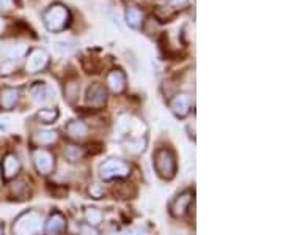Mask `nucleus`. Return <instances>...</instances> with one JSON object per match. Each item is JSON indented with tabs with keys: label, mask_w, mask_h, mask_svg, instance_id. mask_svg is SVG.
<instances>
[{
	"label": "nucleus",
	"mask_w": 283,
	"mask_h": 235,
	"mask_svg": "<svg viewBox=\"0 0 283 235\" xmlns=\"http://www.w3.org/2000/svg\"><path fill=\"white\" fill-rule=\"evenodd\" d=\"M0 49H2V47H0Z\"/></svg>",
	"instance_id": "72a5a7b5"
},
{
	"label": "nucleus",
	"mask_w": 283,
	"mask_h": 235,
	"mask_svg": "<svg viewBox=\"0 0 283 235\" xmlns=\"http://www.w3.org/2000/svg\"><path fill=\"white\" fill-rule=\"evenodd\" d=\"M30 95H32V98L36 103H46L50 100L52 90H50L44 82H36L32 85V89H30Z\"/></svg>",
	"instance_id": "dca6fc26"
},
{
	"label": "nucleus",
	"mask_w": 283,
	"mask_h": 235,
	"mask_svg": "<svg viewBox=\"0 0 283 235\" xmlns=\"http://www.w3.org/2000/svg\"><path fill=\"white\" fill-rule=\"evenodd\" d=\"M189 0H168V5L170 6H175V8H179V6H184Z\"/></svg>",
	"instance_id": "c85d7f7f"
},
{
	"label": "nucleus",
	"mask_w": 283,
	"mask_h": 235,
	"mask_svg": "<svg viewBox=\"0 0 283 235\" xmlns=\"http://www.w3.org/2000/svg\"><path fill=\"white\" fill-rule=\"evenodd\" d=\"M190 106H192V100L187 93H176L170 100V109L178 119H184L190 112Z\"/></svg>",
	"instance_id": "1a4fd4ad"
},
{
	"label": "nucleus",
	"mask_w": 283,
	"mask_h": 235,
	"mask_svg": "<svg viewBox=\"0 0 283 235\" xmlns=\"http://www.w3.org/2000/svg\"><path fill=\"white\" fill-rule=\"evenodd\" d=\"M0 185H2V172H0Z\"/></svg>",
	"instance_id": "473e14b6"
},
{
	"label": "nucleus",
	"mask_w": 283,
	"mask_h": 235,
	"mask_svg": "<svg viewBox=\"0 0 283 235\" xmlns=\"http://www.w3.org/2000/svg\"><path fill=\"white\" fill-rule=\"evenodd\" d=\"M25 52H27V46L25 44H17V46L14 44L9 49H6L5 55L8 57L6 60H17V58H21L22 55H25Z\"/></svg>",
	"instance_id": "5701e85b"
},
{
	"label": "nucleus",
	"mask_w": 283,
	"mask_h": 235,
	"mask_svg": "<svg viewBox=\"0 0 283 235\" xmlns=\"http://www.w3.org/2000/svg\"><path fill=\"white\" fill-rule=\"evenodd\" d=\"M153 166L162 180H171L176 175V156L168 147H159L154 152Z\"/></svg>",
	"instance_id": "f257e3e1"
},
{
	"label": "nucleus",
	"mask_w": 283,
	"mask_h": 235,
	"mask_svg": "<svg viewBox=\"0 0 283 235\" xmlns=\"http://www.w3.org/2000/svg\"><path fill=\"white\" fill-rule=\"evenodd\" d=\"M88 194L92 196L93 199H101L104 196V188L101 187L99 183H92V185H90V188H88Z\"/></svg>",
	"instance_id": "393cba45"
},
{
	"label": "nucleus",
	"mask_w": 283,
	"mask_h": 235,
	"mask_svg": "<svg viewBox=\"0 0 283 235\" xmlns=\"http://www.w3.org/2000/svg\"><path fill=\"white\" fill-rule=\"evenodd\" d=\"M9 191H11V196L14 199H21V201L28 199V196H30V188L24 180L13 182V185L9 187Z\"/></svg>",
	"instance_id": "6ab92c4d"
},
{
	"label": "nucleus",
	"mask_w": 283,
	"mask_h": 235,
	"mask_svg": "<svg viewBox=\"0 0 283 235\" xmlns=\"http://www.w3.org/2000/svg\"><path fill=\"white\" fill-rule=\"evenodd\" d=\"M58 117H60V112L57 107H44V109H39L36 114V119L44 125L55 123Z\"/></svg>",
	"instance_id": "a211bd4d"
},
{
	"label": "nucleus",
	"mask_w": 283,
	"mask_h": 235,
	"mask_svg": "<svg viewBox=\"0 0 283 235\" xmlns=\"http://www.w3.org/2000/svg\"><path fill=\"white\" fill-rule=\"evenodd\" d=\"M19 96H21V90L13 89V87H6L2 92H0V106L5 111H11L13 107L17 104Z\"/></svg>",
	"instance_id": "4468645a"
},
{
	"label": "nucleus",
	"mask_w": 283,
	"mask_h": 235,
	"mask_svg": "<svg viewBox=\"0 0 283 235\" xmlns=\"http://www.w3.org/2000/svg\"><path fill=\"white\" fill-rule=\"evenodd\" d=\"M54 46L57 49V52H60V54H71L76 49L74 41H57Z\"/></svg>",
	"instance_id": "b1692460"
},
{
	"label": "nucleus",
	"mask_w": 283,
	"mask_h": 235,
	"mask_svg": "<svg viewBox=\"0 0 283 235\" xmlns=\"http://www.w3.org/2000/svg\"><path fill=\"white\" fill-rule=\"evenodd\" d=\"M126 22L131 28H140L143 25V13L140 11L139 6H128Z\"/></svg>",
	"instance_id": "f3484780"
},
{
	"label": "nucleus",
	"mask_w": 283,
	"mask_h": 235,
	"mask_svg": "<svg viewBox=\"0 0 283 235\" xmlns=\"http://www.w3.org/2000/svg\"><path fill=\"white\" fill-rule=\"evenodd\" d=\"M192 201H194V194H192L190 191H183V193H179L176 198L170 202V215L171 217H175V218H181V217H184V215L187 213L189 207H190V204Z\"/></svg>",
	"instance_id": "0eeeda50"
},
{
	"label": "nucleus",
	"mask_w": 283,
	"mask_h": 235,
	"mask_svg": "<svg viewBox=\"0 0 283 235\" xmlns=\"http://www.w3.org/2000/svg\"><path fill=\"white\" fill-rule=\"evenodd\" d=\"M107 101V89L103 84H92L87 90V103L93 107H101L104 106Z\"/></svg>",
	"instance_id": "9d476101"
},
{
	"label": "nucleus",
	"mask_w": 283,
	"mask_h": 235,
	"mask_svg": "<svg viewBox=\"0 0 283 235\" xmlns=\"http://www.w3.org/2000/svg\"><path fill=\"white\" fill-rule=\"evenodd\" d=\"M79 90H80V87H79V82L77 81H68L66 85H65V98H66V101L73 104L77 98H79Z\"/></svg>",
	"instance_id": "4be33fe9"
},
{
	"label": "nucleus",
	"mask_w": 283,
	"mask_h": 235,
	"mask_svg": "<svg viewBox=\"0 0 283 235\" xmlns=\"http://www.w3.org/2000/svg\"><path fill=\"white\" fill-rule=\"evenodd\" d=\"M120 235H146V232L143 229H139V228H133V229H129L123 234H120Z\"/></svg>",
	"instance_id": "cd10ccee"
},
{
	"label": "nucleus",
	"mask_w": 283,
	"mask_h": 235,
	"mask_svg": "<svg viewBox=\"0 0 283 235\" xmlns=\"http://www.w3.org/2000/svg\"><path fill=\"white\" fill-rule=\"evenodd\" d=\"M43 229V217L35 210L21 213L13 223L14 235H39Z\"/></svg>",
	"instance_id": "f03ea898"
},
{
	"label": "nucleus",
	"mask_w": 283,
	"mask_h": 235,
	"mask_svg": "<svg viewBox=\"0 0 283 235\" xmlns=\"http://www.w3.org/2000/svg\"><path fill=\"white\" fill-rule=\"evenodd\" d=\"M58 141V134L55 131L50 130H43V131H36L32 134V144L38 149H43V147L52 145Z\"/></svg>",
	"instance_id": "2eb2a0df"
},
{
	"label": "nucleus",
	"mask_w": 283,
	"mask_h": 235,
	"mask_svg": "<svg viewBox=\"0 0 283 235\" xmlns=\"http://www.w3.org/2000/svg\"><path fill=\"white\" fill-rule=\"evenodd\" d=\"M49 63V54L44 49H33L32 52L28 54L27 62H25V73L28 74H35L43 71Z\"/></svg>",
	"instance_id": "423d86ee"
},
{
	"label": "nucleus",
	"mask_w": 283,
	"mask_h": 235,
	"mask_svg": "<svg viewBox=\"0 0 283 235\" xmlns=\"http://www.w3.org/2000/svg\"><path fill=\"white\" fill-rule=\"evenodd\" d=\"M79 234L80 235H99V231L95 226H90L87 223H82L79 226Z\"/></svg>",
	"instance_id": "a878e982"
},
{
	"label": "nucleus",
	"mask_w": 283,
	"mask_h": 235,
	"mask_svg": "<svg viewBox=\"0 0 283 235\" xmlns=\"http://www.w3.org/2000/svg\"><path fill=\"white\" fill-rule=\"evenodd\" d=\"M33 166L39 175H49L55 169V158L54 155L46 149H35L32 152Z\"/></svg>",
	"instance_id": "39448f33"
},
{
	"label": "nucleus",
	"mask_w": 283,
	"mask_h": 235,
	"mask_svg": "<svg viewBox=\"0 0 283 235\" xmlns=\"http://www.w3.org/2000/svg\"><path fill=\"white\" fill-rule=\"evenodd\" d=\"M43 228L46 235H62L66 229V218L60 212H55L47 218Z\"/></svg>",
	"instance_id": "9b49d317"
},
{
	"label": "nucleus",
	"mask_w": 283,
	"mask_h": 235,
	"mask_svg": "<svg viewBox=\"0 0 283 235\" xmlns=\"http://www.w3.org/2000/svg\"><path fill=\"white\" fill-rule=\"evenodd\" d=\"M16 62H17V60H6L2 66H0V73H2V74H9V73H13V71L16 70V66H17Z\"/></svg>",
	"instance_id": "bb28decb"
},
{
	"label": "nucleus",
	"mask_w": 283,
	"mask_h": 235,
	"mask_svg": "<svg viewBox=\"0 0 283 235\" xmlns=\"http://www.w3.org/2000/svg\"><path fill=\"white\" fill-rule=\"evenodd\" d=\"M65 133L71 139L82 141L88 136V125L82 120H71L65 126Z\"/></svg>",
	"instance_id": "f8f14e48"
},
{
	"label": "nucleus",
	"mask_w": 283,
	"mask_h": 235,
	"mask_svg": "<svg viewBox=\"0 0 283 235\" xmlns=\"http://www.w3.org/2000/svg\"><path fill=\"white\" fill-rule=\"evenodd\" d=\"M19 171H21V161L14 155V153H8L5 155V158L0 166V172H2V179L3 180H13L17 177Z\"/></svg>",
	"instance_id": "6e6552de"
},
{
	"label": "nucleus",
	"mask_w": 283,
	"mask_h": 235,
	"mask_svg": "<svg viewBox=\"0 0 283 235\" xmlns=\"http://www.w3.org/2000/svg\"><path fill=\"white\" fill-rule=\"evenodd\" d=\"M84 218H85V223L90 224V226H99L101 223H103V218L104 215L99 209L96 207H87L85 212H84Z\"/></svg>",
	"instance_id": "aec40b11"
},
{
	"label": "nucleus",
	"mask_w": 283,
	"mask_h": 235,
	"mask_svg": "<svg viewBox=\"0 0 283 235\" xmlns=\"http://www.w3.org/2000/svg\"><path fill=\"white\" fill-rule=\"evenodd\" d=\"M44 19V25L47 27V30L50 32H62L69 25L71 21V14H69V9L62 5V3H54L52 6L47 8V11L43 16Z\"/></svg>",
	"instance_id": "7ed1b4c3"
},
{
	"label": "nucleus",
	"mask_w": 283,
	"mask_h": 235,
	"mask_svg": "<svg viewBox=\"0 0 283 235\" xmlns=\"http://www.w3.org/2000/svg\"><path fill=\"white\" fill-rule=\"evenodd\" d=\"M131 174V166L118 158H110L104 161L99 168V177L104 182L110 180H118V179H125Z\"/></svg>",
	"instance_id": "20e7f679"
},
{
	"label": "nucleus",
	"mask_w": 283,
	"mask_h": 235,
	"mask_svg": "<svg viewBox=\"0 0 283 235\" xmlns=\"http://www.w3.org/2000/svg\"><path fill=\"white\" fill-rule=\"evenodd\" d=\"M107 85L112 93L118 95V93H123V90L126 89V76L121 70H112L107 74Z\"/></svg>",
	"instance_id": "ddd939ff"
},
{
	"label": "nucleus",
	"mask_w": 283,
	"mask_h": 235,
	"mask_svg": "<svg viewBox=\"0 0 283 235\" xmlns=\"http://www.w3.org/2000/svg\"><path fill=\"white\" fill-rule=\"evenodd\" d=\"M84 149L82 147H79V145H68L66 149H65V158L69 161V163H77L84 158Z\"/></svg>",
	"instance_id": "412c9836"
},
{
	"label": "nucleus",
	"mask_w": 283,
	"mask_h": 235,
	"mask_svg": "<svg viewBox=\"0 0 283 235\" xmlns=\"http://www.w3.org/2000/svg\"><path fill=\"white\" fill-rule=\"evenodd\" d=\"M0 235H5V231H3V228L0 226Z\"/></svg>",
	"instance_id": "2f4dec72"
},
{
	"label": "nucleus",
	"mask_w": 283,
	"mask_h": 235,
	"mask_svg": "<svg viewBox=\"0 0 283 235\" xmlns=\"http://www.w3.org/2000/svg\"><path fill=\"white\" fill-rule=\"evenodd\" d=\"M11 8V0H0V11H8Z\"/></svg>",
	"instance_id": "c756f323"
},
{
	"label": "nucleus",
	"mask_w": 283,
	"mask_h": 235,
	"mask_svg": "<svg viewBox=\"0 0 283 235\" xmlns=\"http://www.w3.org/2000/svg\"><path fill=\"white\" fill-rule=\"evenodd\" d=\"M2 30H3V19L0 17V33H2Z\"/></svg>",
	"instance_id": "7c9ffc66"
}]
</instances>
